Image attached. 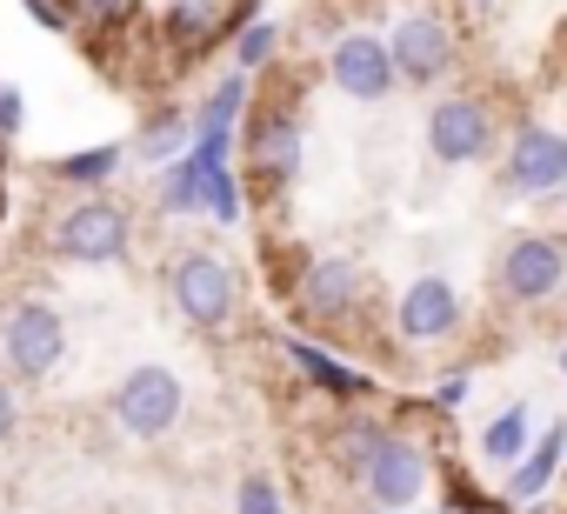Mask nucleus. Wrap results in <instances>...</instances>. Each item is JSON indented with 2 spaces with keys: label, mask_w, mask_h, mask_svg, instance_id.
Listing matches in <instances>:
<instances>
[{
  "label": "nucleus",
  "mask_w": 567,
  "mask_h": 514,
  "mask_svg": "<svg viewBox=\"0 0 567 514\" xmlns=\"http://www.w3.org/2000/svg\"><path fill=\"white\" fill-rule=\"evenodd\" d=\"M121 161H127L121 147H81V154H61V167H54V174H61V181H74V187H101V181H114V174H121Z\"/></svg>",
  "instance_id": "20"
},
{
  "label": "nucleus",
  "mask_w": 567,
  "mask_h": 514,
  "mask_svg": "<svg viewBox=\"0 0 567 514\" xmlns=\"http://www.w3.org/2000/svg\"><path fill=\"white\" fill-rule=\"evenodd\" d=\"M247 147H254V161L267 167V181H288V174L301 167V127H295V114H288V107L260 114L254 134H247Z\"/></svg>",
  "instance_id": "14"
},
{
  "label": "nucleus",
  "mask_w": 567,
  "mask_h": 514,
  "mask_svg": "<svg viewBox=\"0 0 567 514\" xmlns=\"http://www.w3.org/2000/svg\"><path fill=\"white\" fill-rule=\"evenodd\" d=\"M560 454H567V421H554V428H547V434H540V441H534V448L520 454V467L507 474V494H514V501H534V494H540V487L554 481Z\"/></svg>",
  "instance_id": "16"
},
{
  "label": "nucleus",
  "mask_w": 567,
  "mask_h": 514,
  "mask_svg": "<svg viewBox=\"0 0 567 514\" xmlns=\"http://www.w3.org/2000/svg\"><path fill=\"white\" fill-rule=\"evenodd\" d=\"M167 295H174L181 321L220 328L234 315V301H240V281H234V268L220 261V254H181L174 275H167Z\"/></svg>",
  "instance_id": "3"
},
{
  "label": "nucleus",
  "mask_w": 567,
  "mask_h": 514,
  "mask_svg": "<svg viewBox=\"0 0 567 514\" xmlns=\"http://www.w3.org/2000/svg\"><path fill=\"white\" fill-rule=\"evenodd\" d=\"M354 295H361V268L348 261V254L308 261V275H301V308H308V315H341Z\"/></svg>",
  "instance_id": "13"
},
{
  "label": "nucleus",
  "mask_w": 567,
  "mask_h": 514,
  "mask_svg": "<svg viewBox=\"0 0 567 514\" xmlns=\"http://www.w3.org/2000/svg\"><path fill=\"white\" fill-rule=\"evenodd\" d=\"M240 107H247V74L234 68V74L207 94V107L194 114V154H200L207 167H227V147H234V121H240Z\"/></svg>",
  "instance_id": "12"
},
{
  "label": "nucleus",
  "mask_w": 567,
  "mask_h": 514,
  "mask_svg": "<svg viewBox=\"0 0 567 514\" xmlns=\"http://www.w3.org/2000/svg\"><path fill=\"white\" fill-rule=\"evenodd\" d=\"M68 14H81V21H94V28H107V21H121L127 14V0H74Z\"/></svg>",
  "instance_id": "27"
},
{
  "label": "nucleus",
  "mask_w": 567,
  "mask_h": 514,
  "mask_svg": "<svg viewBox=\"0 0 567 514\" xmlns=\"http://www.w3.org/2000/svg\"><path fill=\"white\" fill-rule=\"evenodd\" d=\"M207 214H214L220 227L240 220V181H234V167H214V174H207Z\"/></svg>",
  "instance_id": "23"
},
{
  "label": "nucleus",
  "mask_w": 567,
  "mask_h": 514,
  "mask_svg": "<svg viewBox=\"0 0 567 514\" xmlns=\"http://www.w3.org/2000/svg\"><path fill=\"white\" fill-rule=\"evenodd\" d=\"M181 408H187V388H181V374H174V368H161V361L134 368V374L114 388V421H121L134 441L167 434V428L181 421Z\"/></svg>",
  "instance_id": "2"
},
{
  "label": "nucleus",
  "mask_w": 567,
  "mask_h": 514,
  "mask_svg": "<svg viewBox=\"0 0 567 514\" xmlns=\"http://www.w3.org/2000/svg\"><path fill=\"white\" fill-rule=\"evenodd\" d=\"M361 514H388V507H361Z\"/></svg>",
  "instance_id": "31"
},
{
  "label": "nucleus",
  "mask_w": 567,
  "mask_h": 514,
  "mask_svg": "<svg viewBox=\"0 0 567 514\" xmlns=\"http://www.w3.org/2000/svg\"><path fill=\"white\" fill-rule=\"evenodd\" d=\"M134 154H147V161H181V154H187V114H181V107H161V114L141 127Z\"/></svg>",
  "instance_id": "19"
},
{
  "label": "nucleus",
  "mask_w": 567,
  "mask_h": 514,
  "mask_svg": "<svg viewBox=\"0 0 567 514\" xmlns=\"http://www.w3.org/2000/svg\"><path fill=\"white\" fill-rule=\"evenodd\" d=\"M207 174H214V167H207L194 147H187L181 161H167V167H161V207H167V214H207Z\"/></svg>",
  "instance_id": "15"
},
{
  "label": "nucleus",
  "mask_w": 567,
  "mask_h": 514,
  "mask_svg": "<svg viewBox=\"0 0 567 514\" xmlns=\"http://www.w3.org/2000/svg\"><path fill=\"white\" fill-rule=\"evenodd\" d=\"M381 441H388V434H381V428H374V421H354V428H348V434H341V461H348V467H354V474H368V461H374V454H381Z\"/></svg>",
  "instance_id": "24"
},
{
  "label": "nucleus",
  "mask_w": 567,
  "mask_h": 514,
  "mask_svg": "<svg viewBox=\"0 0 567 514\" xmlns=\"http://www.w3.org/2000/svg\"><path fill=\"white\" fill-rule=\"evenodd\" d=\"M127 240H134V227H127V214H121L114 201H81V207H68L61 227H54V247L68 254V261H81V268L121 261Z\"/></svg>",
  "instance_id": "5"
},
{
  "label": "nucleus",
  "mask_w": 567,
  "mask_h": 514,
  "mask_svg": "<svg viewBox=\"0 0 567 514\" xmlns=\"http://www.w3.org/2000/svg\"><path fill=\"white\" fill-rule=\"evenodd\" d=\"M527 448H534V441H527V408L514 401L507 414H494V421H487L481 454H487V461H501V467H520V454H527Z\"/></svg>",
  "instance_id": "18"
},
{
  "label": "nucleus",
  "mask_w": 567,
  "mask_h": 514,
  "mask_svg": "<svg viewBox=\"0 0 567 514\" xmlns=\"http://www.w3.org/2000/svg\"><path fill=\"white\" fill-rule=\"evenodd\" d=\"M0 134H21V94L0 88Z\"/></svg>",
  "instance_id": "29"
},
{
  "label": "nucleus",
  "mask_w": 567,
  "mask_h": 514,
  "mask_svg": "<svg viewBox=\"0 0 567 514\" xmlns=\"http://www.w3.org/2000/svg\"><path fill=\"white\" fill-rule=\"evenodd\" d=\"M288 361H295V368H301V374H308L315 388H328V394H341V401H348V394H368V388H374L368 374H354L348 361H334V354H321L315 341H288Z\"/></svg>",
  "instance_id": "17"
},
{
  "label": "nucleus",
  "mask_w": 567,
  "mask_h": 514,
  "mask_svg": "<svg viewBox=\"0 0 567 514\" xmlns=\"http://www.w3.org/2000/svg\"><path fill=\"white\" fill-rule=\"evenodd\" d=\"M274 41H280V28L274 21H254L240 41H234V68L240 74H254V68H267V54H274Z\"/></svg>",
  "instance_id": "22"
},
{
  "label": "nucleus",
  "mask_w": 567,
  "mask_h": 514,
  "mask_svg": "<svg viewBox=\"0 0 567 514\" xmlns=\"http://www.w3.org/2000/svg\"><path fill=\"white\" fill-rule=\"evenodd\" d=\"M388 54H394V74H401L408 88H427V81H441V74L454 68V34H447L434 14H408V21L394 28Z\"/></svg>",
  "instance_id": "8"
},
{
  "label": "nucleus",
  "mask_w": 567,
  "mask_h": 514,
  "mask_svg": "<svg viewBox=\"0 0 567 514\" xmlns=\"http://www.w3.org/2000/svg\"><path fill=\"white\" fill-rule=\"evenodd\" d=\"M427 147H434V161H447V167L487 161V154H494V114H487L481 101H467V94H447V101H434V114H427Z\"/></svg>",
  "instance_id": "6"
},
{
  "label": "nucleus",
  "mask_w": 567,
  "mask_h": 514,
  "mask_svg": "<svg viewBox=\"0 0 567 514\" xmlns=\"http://www.w3.org/2000/svg\"><path fill=\"white\" fill-rule=\"evenodd\" d=\"M207 21H214V14L200 8V0H181V8L167 14V34H174V41H207Z\"/></svg>",
  "instance_id": "25"
},
{
  "label": "nucleus",
  "mask_w": 567,
  "mask_h": 514,
  "mask_svg": "<svg viewBox=\"0 0 567 514\" xmlns=\"http://www.w3.org/2000/svg\"><path fill=\"white\" fill-rule=\"evenodd\" d=\"M461 401H467V374H447V381L434 388V408H441V414H454Z\"/></svg>",
  "instance_id": "28"
},
{
  "label": "nucleus",
  "mask_w": 567,
  "mask_h": 514,
  "mask_svg": "<svg viewBox=\"0 0 567 514\" xmlns=\"http://www.w3.org/2000/svg\"><path fill=\"white\" fill-rule=\"evenodd\" d=\"M507 187L514 194H560L567 187V134L560 127H520L507 147Z\"/></svg>",
  "instance_id": "7"
},
{
  "label": "nucleus",
  "mask_w": 567,
  "mask_h": 514,
  "mask_svg": "<svg viewBox=\"0 0 567 514\" xmlns=\"http://www.w3.org/2000/svg\"><path fill=\"white\" fill-rule=\"evenodd\" d=\"M14 421H21V401H14V388H8V381H0V441L14 434Z\"/></svg>",
  "instance_id": "30"
},
{
  "label": "nucleus",
  "mask_w": 567,
  "mask_h": 514,
  "mask_svg": "<svg viewBox=\"0 0 567 514\" xmlns=\"http://www.w3.org/2000/svg\"><path fill=\"white\" fill-rule=\"evenodd\" d=\"M461 295H454V281H441V275H421V281H408L401 288V308H394V328L408 335V341H441V335H454L461 328Z\"/></svg>",
  "instance_id": "9"
},
{
  "label": "nucleus",
  "mask_w": 567,
  "mask_h": 514,
  "mask_svg": "<svg viewBox=\"0 0 567 514\" xmlns=\"http://www.w3.org/2000/svg\"><path fill=\"white\" fill-rule=\"evenodd\" d=\"M421 487H427V454L414 448V441H381V454L368 461V494H374V507H414L421 501Z\"/></svg>",
  "instance_id": "11"
},
{
  "label": "nucleus",
  "mask_w": 567,
  "mask_h": 514,
  "mask_svg": "<svg viewBox=\"0 0 567 514\" xmlns=\"http://www.w3.org/2000/svg\"><path fill=\"white\" fill-rule=\"evenodd\" d=\"M21 8H28V14L48 28V34H68V28H74V14L61 8V0H21Z\"/></svg>",
  "instance_id": "26"
},
{
  "label": "nucleus",
  "mask_w": 567,
  "mask_h": 514,
  "mask_svg": "<svg viewBox=\"0 0 567 514\" xmlns=\"http://www.w3.org/2000/svg\"><path fill=\"white\" fill-rule=\"evenodd\" d=\"M560 281H567V240L560 234H520V240H507V254H501V295L507 301L534 308V301L560 295Z\"/></svg>",
  "instance_id": "4"
},
{
  "label": "nucleus",
  "mask_w": 567,
  "mask_h": 514,
  "mask_svg": "<svg viewBox=\"0 0 567 514\" xmlns=\"http://www.w3.org/2000/svg\"><path fill=\"white\" fill-rule=\"evenodd\" d=\"M234 514H288V507H280V487H274L267 474H240V487H234Z\"/></svg>",
  "instance_id": "21"
},
{
  "label": "nucleus",
  "mask_w": 567,
  "mask_h": 514,
  "mask_svg": "<svg viewBox=\"0 0 567 514\" xmlns=\"http://www.w3.org/2000/svg\"><path fill=\"white\" fill-rule=\"evenodd\" d=\"M0 354H8V368H14L21 381L54 374L61 354H68V328H61V315H54L48 301H14L8 315H0Z\"/></svg>",
  "instance_id": "1"
},
{
  "label": "nucleus",
  "mask_w": 567,
  "mask_h": 514,
  "mask_svg": "<svg viewBox=\"0 0 567 514\" xmlns=\"http://www.w3.org/2000/svg\"><path fill=\"white\" fill-rule=\"evenodd\" d=\"M394 54H388V41H374V34H348L341 48H334V88L341 94H354V101H381V94H394Z\"/></svg>",
  "instance_id": "10"
}]
</instances>
